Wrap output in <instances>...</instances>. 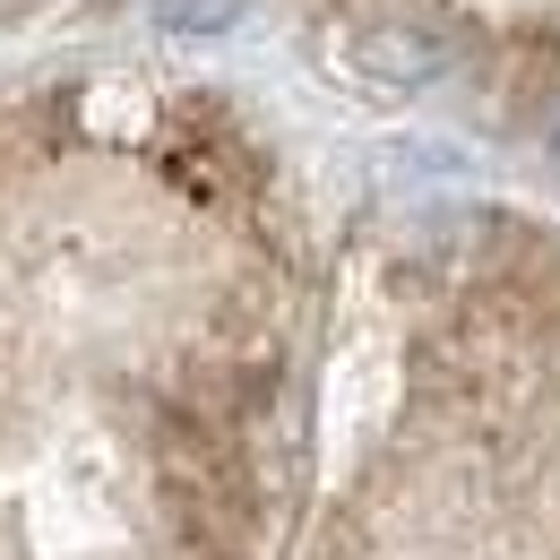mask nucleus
I'll use <instances>...</instances> for the list:
<instances>
[{"instance_id": "nucleus-1", "label": "nucleus", "mask_w": 560, "mask_h": 560, "mask_svg": "<svg viewBox=\"0 0 560 560\" xmlns=\"http://www.w3.org/2000/svg\"><path fill=\"white\" fill-rule=\"evenodd\" d=\"M164 9V26H182V35H215V26H233L250 0H155Z\"/></svg>"}, {"instance_id": "nucleus-2", "label": "nucleus", "mask_w": 560, "mask_h": 560, "mask_svg": "<svg viewBox=\"0 0 560 560\" xmlns=\"http://www.w3.org/2000/svg\"><path fill=\"white\" fill-rule=\"evenodd\" d=\"M544 155H552V164H560V104H552V113H544Z\"/></svg>"}]
</instances>
